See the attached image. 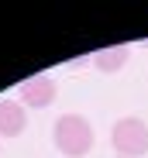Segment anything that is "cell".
Segmentation results:
<instances>
[{"label": "cell", "instance_id": "6da1fadb", "mask_svg": "<svg viewBox=\"0 0 148 158\" xmlns=\"http://www.w3.org/2000/svg\"><path fill=\"white\" fill-rule=\"evenodd\" d=\"M55 148L69 158H83L86 151H93V124L83 114H62L55 120Z\"/></svg>", "mask_w": 148, "mask_h": 158}, {"label": "cell", "instance_id": "7a4b0ae2", "mask_svg": "<svg viewBox=\"0 0 148 158\" xmlns=\"http://www.w3.org/2000/svg\"><path fill=\"white\" fill-rule=\"evenodd\" d=\"M110 141L121 158H141L148 155V124L141 117H121L110 131Z\"/></svg>", "mask_w": 148, "mask_h": 158}, {"label": "cell", "instance_id": "3957f363", "mask_svg": "<svg viewBox=\"0 0 148 158\" xmlns=\"http://www.w3.org/2000/svg\"><path fill=\"white\" fill-rule=\"evenodd\" d=\"M17 93H21V103H24V107H31V110H45L48 103L59 96V86H55V79L48 76V72H41V76H31L28 83H21Z\"/></svg>", "mask_w": 148, "mask_h": 158}, {"label": "cell", "instance_id": "277c9868", "mask_svg": "<svg viewBox=\"0 0 148 158\" xmlns=\"http://www.w3.org/2000/svg\"><path fill=\"white\" fill-rule=\"evenodd\" d=\"M28 127V110L21 100H0V138H17Z\"/></svg>", "mask_w": 148, "mask_h": 158}, {"label": "cell", "instance_id": "5b68a950", "mask_svg": "<svg viewBox=\"0 0 148 158\" xmlns=\"http://www.w3.org/2000/svg\"><path fill=\"white\" fill-rule=\"evenodd\" d=\"M128 55H131V48H128V45L104 48V52H96V55H93V69H100V72L114 76V72H121V69L128 65Z\"/></svg>", "mask_w": 148, "mask_h": 158}]
</instances>
